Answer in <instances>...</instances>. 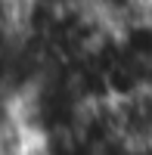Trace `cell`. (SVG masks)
I'll return each mask as SVG.
<instances>
[{
  "label": "cell",
  "mask_w": 152,
  "mask_h": 155,
  "mask_svg": "<svg viewBox=\"0 0 152 155\" xmlns=\"http://www.w3.org/2000/svg\"><path fill=\"white\" fill-rule=\"evenodd\" d=\"M109 109L115 121V134L127 149L152 146V84L109 99Z\"/></svg>",
  "instance_id": "cell-1"
},
{
  "label": "cell",
  "mask_w": 152,
  "mask_h": 155,
  "mask_svg": "<svg viewBox=\"0 0 152 155\" xmlns=\"http://www.w3.org/2000/svg\"><path fill=\"white\" fill-rule=\"evenodd\" d=\"M140 9H143V19L152 25V0H143V6H140Z\"/></svg>",
  "instance_id": "cell-2"
}]
</instances>
